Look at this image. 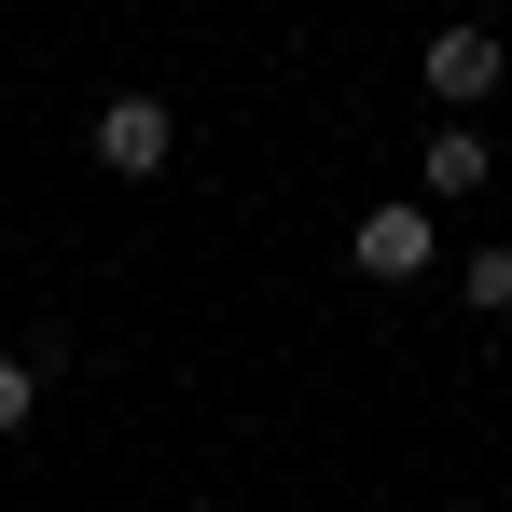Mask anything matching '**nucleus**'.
<instances>
[{
	"mask_svg": "<svg viewBox=\"0 0 512 512\" xmlns=\"http://www.w3.org/2000/svg\"><path fill=\"white\" fill-rule=\"evenodd\" d=\"M429 250H443V222H429V194H388L374 222H346V263H360L374 291H402V277H429Z\"/></svg>",
	"mask_w": 512,
	"mask_h": 512,
	"instance_id": "1",
	"label": "nucleus"
},
{
	"mask_svg": "<svg viewBox=\"0 0 512 512\" xmlns=\"http://www.w3.org/2000/svg\"><path fill=\"white\" fill-rule=\"evenodd\" d=\"M167 153H180V111H167V97H139V84L97 97V167H111V180H153Z\"/></svg>",
	"mask_w": 512,
	"mask_h": 512,
	"instance_id": "2",
	"label": "nucleus"
},
{
	"mask_svg": "<svg viewBox=\"0 0 512 512\" xmlns=\"http://www.w3.org/2000/svg\"><path fill=\"white\" fill-rule=\"evenodd\" d=\"M499 84H512L499 28H443V42H429V97H443V111H471V97H499Z\"/></svg>",
	"mask_w": 512,
	"mask_h": 512,
	"instance_id": "3",
	"label": "nucleus"
},
{
	"mask_svg": "<svg viewBox=\"0 0 512 512\" xmlns=\"http://www.w3.org/2000/svg\"><path fill=\"white\" fill-rule=\"evenodd\" d=\"M429 208H457V194H485V180H499V153H485V125H429Z\"/></svg>",
	"mask_w": 512,
	"mask_h": 512,
	"instance_id": "4",
	"label": "nucleus"
},
{
	"mask_svg": "<svg viewBox=\"0 0 512 512\" xmlns=\"http://www.w3.org/2000/svg\"><path fill=\"white\" fill-rule=\"evenodd\" d=\"M42 374H56L42 346H28V360H0V443H14V429H28V416H42Z\"/></svg>",
	"mask_w": 512,
	"mask_h": 512,
	"instance_id": "5",
	"label": "nucleus"
},
{
	"mask_svg": "<svg viewBox=\"0 0 512 512\" xmlns=\"http://www.w3.org/2000/svg\"><path fill=\"white\" fill-rule=\"evenodd\" d=\"M457 291H471V319H512V250H471V263H457Z\"/></svg>",
	"mask_w": 512,
	"mask_h": 512,
	"instance_id": "6",
	"label": "nucleus"
},
{
	"mask_svg": "<svg viewBox=\"0 0 512 512\" xmlns=\"http://www.w3.org/2000/svg\"><path fill=\"white\" fill-rule=\"evenodd\" d=\"M180 512H222V499H180Z\"/></svg>",
	"mask_w": 512,
	"mask_h": 512,
	"instance_id": "7",
	"label": "nucleus"
}]
</instances>
